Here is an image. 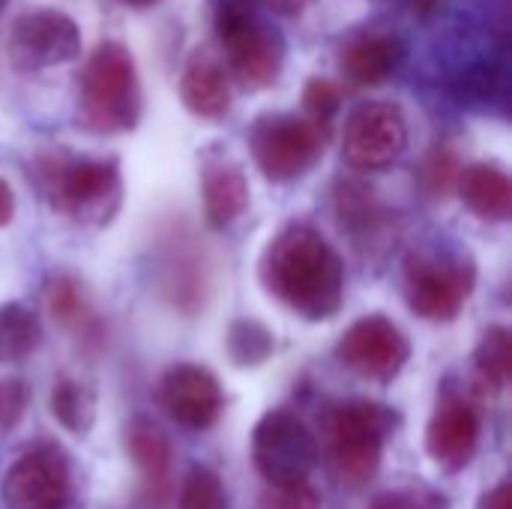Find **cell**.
I'll list each match as a JSON object with an SVG mask.
<instances>
[{
	"mask_svg": "<svg viewBox=\"0 0 512 509\" xmlns=\"http://www.w3.org/2000/svg\"><path fill=\"white\" fill-rule=\"evenodd\" d=\"M258 509H321V495L309 483L270 486Z\"/></svg>",
	"mask_w": 512,
	"mask_h": 509,
	"instance_id": "484cf974",
	"label": "cell"
},
{
	"mask_svg": "<svg viewBox=\"0 0 512 509\" xmlns=\"http://www.w3.org/2000/svg\"><path fill=\"white\" fill-rule=\"evenodd\" d=\"M225 351H228V360L234 366L255 369V366H264L273 357L276 336L258 318H237V321H231V327L225 333Z\"/></svg>",
	"mask_w": 512,
	"mask_h": 509,
	"instance_id": "44dd1931",
	"label": "cell"
},
{
	"mask_svg": "<svg viewBox=\"0 0 512 509\" xmlns=\"http://www.w3.org/2000/svg\"><path fill=\"white\" fill-rule=\"evenodd\" d=\"M51 414L54 420L72 432V435H87L96 423V396L90 387L72 381V378H63L54 384L51 390Z\"/></svg>",
	"mask_w": 512,
	"mask_h": 509,
	"instance_id": "7402d4cb",
	"label": "cell"
},
{
	"mask_svg": "<svg viewBox=\"0 0 512 509\" xmlns=\"http://www.w3.org/2000/svg\"><path fill=\"white\" fill-rule=\"evenodd\" d=\"M339 102H342V90L330 78H312L303 87V108L309 111V117H315L321 123L339 108Z\"/></svg>",
	"mask_w": 512,
	"mask_h": 509,
	"instance_id": "4316f807",
	"label": "cell"
},
{
	"mask_svg": "<svg viewBox=\"0 0 512 509\" xmlns=\"http://www.w3.org/2000/svg\"><path fill=\"white\" fill-rule=\"evenodd\" d=\"M480 444V417L471 402L462 396H444L426 426V453L429 459L456 474L462 471Z\"/></svg>",
	"mask_w": 512,
	"mask_h": 509,
	"instance_id": "5bb4252c",
	"label": "cell"
},
{
	"mask_svg": "<svg viewBox=\"0 0 512 509\" xmlns=\"http://www.w3.org/2000/svg\"><path fill=\"white\" fill-rule=\"evenodd\" d=\"M249 6H261V9H270L276 15H297L306 9L309 0H246Z\"/></svg>",
	"mask_w": 512,
	"mask_h": 509,
	"instance_id": "4dcf8cb0",
	"label": "cell"
},
{
	"mask_svg": "<svg viewBox=\"0 0 512 509\" xmlns=\"http://www.w3.org/2000/svg\"><path fill=\"white\" fill-rule=\"evenodd\" d=\"M36 183L54 210L84 228H105L123 204V177L117 159L39 156Z\"/></svg>",
	"mask_w": 512,
	"mask_h": 509,
	"instance_id": "3957f363",
	"label": "cell"
},
{
	"mask_svg": "<svg viewBox=\"0 0 512 509\" xmlns=\"http://www.w3.org/2000/svg\"><path fill=\"white\" fill-rule=\"evenodd\" d=\"M3 6H6V0H0V9H3Z\"/></svg>",
	"mask_w": 512,
	"mask_h": 509,
	"instance_id": "e575fe53",
	"label": "cell"
},
{
	"mask_svg": "<svg viewBox=\"0 0 512 509\" xmlns=\"http://www.w3.org/2000/svg\"><path fill=\"white\" fill-rule=\"evenodd\" d=\"M477 285V264L468 255H417L408 261L405 300L423 321H456Z\"/></svg>",
	"mask_w": 512,
	"mask_h": 509,
	"instance_id": "52a82bcc",
	"label": "cell"
},
{
	"mask_svg": "<svg viewBox=\"0 0 512 509\" xmlns=\"http://www.w3.org/2000/svg\"><path fill=\"white\" fill-rule=\"evenodd\" d=\"M369 509H438V504L414 489H396V492H381Z\"/></svg>",
	"mask_w": 512,
	"mask_h": 509,
	"instance_id": "f546056e",
	"label": "cell"
},
{
	"mask_svg": "<svg viewBox=\"0 0 512 509\" xmlns=\"http://www.w3.org/2000/svg\"><path fill=\"white\" fill-rule=\"evenodd\" d=\"M6 54L21 72L63 66L81 57V30L60 9H27L6 33Z\"/></svg>",
	"mask_w": 512,
	"mask_h": 509,
	"instance_id": "8fae6325",
	"label": "cell"
},
{
	"mask_svg": "<svg viewBox=\"0 0 512 509\" xmlns=\"http://www.w3.org/2000/svg\"><path fill=\"white\" fill-rule=\"evenodd\" d=\"M336 357L360 378L387 384L405 369L411 357V342L390 318L363 315L339 336Z\"/></svg>",
	"mask_w": 512,
	"mask_h": 509,
	"instance_id": "7c38bea8",
	"label": "cell"
},
{
	"mask_svg": "<svg viewBox=\"0 0 512 509\" xmlns=\"http://www.w3.org/2000/svg\"><path fill=\"white\" fill-rule=\"evenodd\" d=\"M480 509H512V486L510 483H501L498 489H492L483 501Z\"/></svg>",
	"mask_w": 512,
	"mask_h": 509,
	"instance_id": "1f68e13d",
	"label": "cell"
},
{
	"mask_svg": "<svg viewBox=\"0 0 512 509\" xmlns=\"http://www.w3.org/2000/svg\"><path fill=\"white\" fill-rule=\"evenodd\" d=\"M159 402L174 423L192 432L210 429L225 405L219 378L198 363H177L159 381Z\"/></svg>",
	"mask_w": 512,
	"mask_h": 509,
	"instance_id": "4fadbf2b",
	"label": "cell"
},
{
	"mask_svg": "<svg viewBox=\"0 0 512 509\" xmlns=\"http://www.w3.org/2000/svg\"><path fill=\"white\" fill-rule=\"evenodd\" d=\"M324 126L300 114H264L249 132V153L258 171L273 183H291L309 174L324 156Z\"/></svg>",
	"mask_w": 512,
	"mask_h": 509,
	"instance_id": "8992f818",
	"label": "cell"
},
{
	"mask_svg": "<svg viewBox=\"0 0 512 509\" xmlns=\"http://www.w3.org/2000/svg\"><path fill=\"white\" fill-rule=\"evenodd\" d=\"M408 150V117L396 102L357 105L342 132V156L357 171H384Z\"/></svg>",
	"mask_w": 512,
	"mask_h": 509,
	"instance_id": "30bf717a",
	"label": "cell"
},
{
	"mask_svg": "<svg viewBox=\"0 0 512 509\" xmlns=\"http://www.w3.org/2000/svg\"><path fill=\"white\" fill-rule=\"evenodd\" d=\"M321 459L309 426L291 411H270L252 432V462L270 486L309 483Z\"/></svg>",
	"mask_w": 512,
	"mask_h": 509,
	"instance_id": "ba28073f",
	"label": "cell"
},
{
	"mask_svg": "<svg viewBox=\"0 0 512 509\" xmlns=\"http://www.w3.org/2000/svg\"><path fill=\"white\" fill-rule=\"evenodd\" d=\"M216 33L225 51V69L249 90H264L279 81L285 66V39L261 21L246 0L216 3Z\"/></svg>",
	"mask_w": 512,
	"mask_h": 509,
	"instance_id": "5b68a950",
	"label": "cell"
},
{
	"mask_svg": "<svg viewBox=\"0 0 512 509\" xmlns=\"http://www.w3.org/2000/svg\"><path fill=\"white\" fill-rule=\"evenodd\" d=\"M474 366H477V375L480 381L489 387V390H501L507 381H510L512 372V336L507 327L495 324L483 333L477 351H474Z\"/></svg>",
	"mask_w": 512,
	"mask_h": 509,
	"instance_id": "603a6c76",
	"label": "cell"
},
{
	"mask_svg": "<svg viewBox=\"0 0 512 509\" xmlns=\"http://www.w3.org/2000/svg\"><path fill=\"white\" fill-rule=\"evenodd\" d=\"M180 509H225V486L210 468H192L180 486Z\"/></svg>",
	"mask_w": 512,
	"mask_h": 509,
	"instance_id": "d4e9b609",
	"label": "cell"
},
{
	"mask_svg": "<svg viewBox=\"0 0 512 509\" xmlns=\"http://www.w3.org/2000/svg\"><path fill=\"white\" fill-rule=\"evenodd\" d=\"M15 219V192L12 186L0 177V228H6Z\"/></svg>",
	"mask_w": 512,
	"mask_h": 509,
	"instance_id": "d6a6232c",
	"label": "cell"
},
{
	"mask_svg": "<svg viewBox=\"0 0 512 509\" xmlns=\"http://www.w3.org/2000/svg\"><path fill=\"white\" fill-rule=\"evenodd\" d=\"M126 450L132 462L141 468L147 480H165L171 468V441L168 435L150 420V417H135L126 426Z\"/></svg>",
	"mask_w": 512,
	"mask_h": 509,
	"instance_id": "d6986e66",
	"label": "cell"
},
{
	"mask_svg": "<svg viewBox=\"0 0 512 509\" xmlns=\"http://www.w3.org/2000/svg\"><path fill=\"white\" fill-rule=\"evenodd\" d=\"M402 57H405V45L399 36L372 30V33L354 36L342 48L339 66H342L345 78H351L354 84L375 87V84H384L399 69Z\"/></svg>",
	"mask_w": 512,
	"mask_h": 509,
	"instance_id": "e0dca14e",
	"label": "cell"
},
{
	"mask_svg": "<svg viewBox=\"0 0 512 509\" xmlns=\"http://www.w3.org/2000/svg\"><path fill=\"white\" fill-rule=\"evenodd\" d=\"M141 117V84L132 51L102 42L90 51L78 81V126L93 135H120Z\"/></svg>",
	"mask_w": 512,
	"mask_h": 509,
	"instance_id": "7a4b0ae2",
	"label": "cell"
},
{
	"mask_svg": "<svg viewBox=\"0 0 512 509\" xmlns=\"http://www.w3.org/2000/svg\"><path fill=\"white\" fill-rule=\"evenodd\" d=\"M201 201L204 222L216 231L240 219L249 207V180L243 168L222 153H207L201 162Z\"/></svg>",
	"mask_w": 512,
	"mask_h": 509,
	"instance_id": "9a60e30c",
	"label": "cell"
},
{
	"mask_svg": "<svg viewBox=\"0 0 512 509\" xmlns=\"http://www.w3.org/2000/svg\"><path fill=\"white\" fill-rule=\"evenodd\" d=\"M459 165H456V159L450 156V153H444V150H438L429 162H426V186H429V192L432 195H444V192H450L453 186H456V180H459Z\"/></svg>",
	"mask_w": 512,
	"mask_h": 509,
	"instance_id": "83f0119b",
	"label": "cell"
},
{
	"mask_svg": "<svg viewBox=\"0 0 512 509\" xmlns=\"http://www.w3.org/2000/svg\"><path fill=\"white\" fill-rule=\"evenodd\" d=\"M45 306L57 324L66 330H81L90 321V300L78 279L72 276H54L45 288Z\"/></svg>",
	"mask_w": 512,
	"mask_h": 509,
	"instance_id": "cb8c5ba5",
	"label": "cell"
},
{
	"mask_svg": "<svg viewBox=\"0 0 512 509\" xmlns=\"http://www.w3.org/2000/svg\"><path fill=\"white\" fill-rule=\"evenodd\" d=\"M27 408V390L21 381H0V429H12Z\"/></svg>",
	"mask_w": 512,
	"mask_h": 509,
	"instance_id": "f1b7e54d",
	"label": "cell"
},
{
	"mask_svg": "<svg viewBox=\"0 0 512 509\" xmlns=\"http://www.w3.org/2000/svg\"><path fill=\"white\" fill-rule=\"evenodd\" d=\"M180 99L189 114L219 120L231 111V75L210 51H195L180 75Z\"/></svg>",
	"mask_w": 512,
	"mask_h": 509,
	"instance_id": "2e32d148",
	"label": "cell"
},
{
	"mask_svg": "<svg viewBox=\"0 0 512 509\" xmlns=\"http://www.w3.org/2000/svg\"><path fill=\"white\" fill-rule=\"evenodd\" d=\"M42 324L24 303H0V363H21L36 354Z\"/></svg>",
	"mask_w": 512,
	"mask_h": 509,
	"instance_id": "ffe728a7",
	"label": "cell"
},
{
	"mask_svg": "<svg viewBox=\"0 0 512 509\" xmlns=\"http://www.w3.org/2000/svg\"><path fill=\"white\" fill-rule=\"evenodd\" d=\"M6 509H78L69 456L57 444H36L21 453L0 483Z\"/></svg>",
	"mask_w": 512,
	"mask_h": 509,
	"instance_id": "9c48e42d",
	"label": "cell"
},
{
	"mask_svg": "<svg viewBox=\"0 0 512 509\" xmlns=\"http://www.w3.org/2000/svg\"><path fill=\"white\" fill-rule=\"evenodd\" d=\"M126 6H135V9H144V6H153V3H159V0H123Z\"/></svg>",
	"mask_w": 512,
	"mask_h": 509,
	"instance_id": "836d02e7",
	"label": "cell"
},
{
	"mask_svg": "<svg viewBox=\"0 0 512 509\" xmlns=\"http://www.w3.org/2000/svg\"><path fill=\"white\" fill-rule=\"evenodd\" d=\"M399 426V414L378 402H345L327 417L330 462L342 486L363 489L381 465L384 438Z\"/></svg>",
	"mask_w": 512,
	"mask_h": 509,
	"instance_id": "277c9868",
	"label": "cell"
},
{
	"mask_svg": "<svg viewBox=\"0 0 512 509\" xmlns=\"http://www.w3.org/2000/svg\"><path fill=\"white\" fill-rule=\"evenodd\" d=\"M459 195L465 207L486 222H507L512 216V180L495 162H474L459 171Z\"/></svg>",
	"mask_w": 512,
	"mask_h": 509,
	"instance_id": "ac0fdd59",
	"label": "cell"
},
{
	"mask_svg": "<svg viewBox=\"0 0 512 509\" xmlns=\"http://www.w3.org/2000/svg\"><path fill=\"white\" fill-rule=\"evenodd\" d=\"M264 288L306 321H327L345 303V264L309 225L282 228L258 264Z\"/></svg>",
	"mask_w": 512,
	"mask_h": 509,
	"instance_id": "6da1fadb",
	"label": "cell"
}]
</instances>
